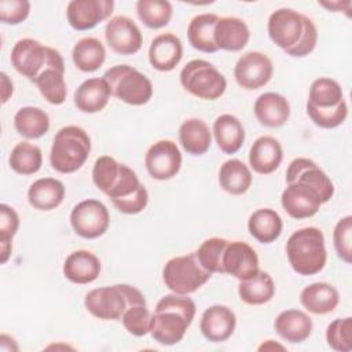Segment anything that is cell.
I'll return each mask as SVG.
<instances>
[{
	"label": "cell",
	"mask_w": 352,
	"mask_h": 352,
	"mask_svg": "<svg viewBox=\"0 0 352 352\" xmlns=\"http://www.w3.org/2000/svg\"><path fill=\"white\" fill-rule=\"evenodd\" d=\"M195 302L187 294H166L155 305L150 334L161 345L180 342L195 316Z\"/></svg>",
	"instance_id": "obj_1"
},
{
	"label": "cell",
	"mask_w": 352,
	"mask_h": 352,
	"mask_svg": "<svg viewBox=\"0 0 352 352\" xmlns=\"http://www.w3.org/2000/svg\"><path fill=\"white\" fill-rule=\"evenodd\" d=\"M286 256L294 272L309 276L320 272L327 260L323 232L316 227L294 231L286 242Z\"/></svg>",
	"instance_id": "obj_2"
},
{
	"label": "cell",
	"mask_w": 352,
	"mask_h": 352,
	"mask_svg": "<svg viewBox=\"0 0 352 352\" xmlns=\"http://www.w3.org/2000/svg\"><path fill=\"white\" fill-rule=\"evenodd\" d=\"M89 153L91 138L87 131L77 125H66L54 136L50 164L59 173H73L85 164Z\"/></svg>",
	"instance_id": "obj_3"
},
{
	"label": "cell",
	"mask_w": 352,
	"mask_h": 352,
	"mask_svg": "<svg viewBox=\"0 0 352 352\" xmlns=\"http://www.w3.org/2000/svg\"><path fill=\"white\" fill-rule=\"evenodd\" d=\"M135 304H146V298L139 289L126 283L92 289L84 298L87 311L102 320H120L126 308Z\"/></svg>",
	"instance_id": "obj_4"
},
{
	"label": "cell",
	"mask_w": 352,
	"mask_h": 352,
	"mask_svg": "<svg viewBox=\"0 0 352 352\" xmlns=\"http://www.w3.org/2000/svg\"><path fill=\"white\" fill-rule=\"evenodd\" d=\"M10 60L19 74L33 82L48 67L65 72V62L58 50L29 37L21 38L14 44Z\"/></svg>",
	"instance_id": "obj_5"
},
{
	"label": "cell",
	"mask_w": 352,
	"mask_h": 352,
	"mask_svg": "<svg viewBox=\"0 0 352 352\" xmlns=\"http://www.w3.org/2000/svg\"><path fill=\"white\" fill-rule=\"evenodd\" d=\"M111 91L121 102L131 106H143L153 96V84L150 78L129 65H116L102 76Z\"/></svg>",
	"instance_id": "obj_6"
},
{
	"label": "cell",
	"mask_w": 352,
	"mask_h": 352,
	"mask_svg": "<svg viewBox=\"0 0 352 352\" xmlns=\"http://www.w3.org/2000/svg\"><path fill=\"white\" fill-rule=\"evenodd\" d=\"M179 78L184 91L202 100H216L227 89L226 77L205 59H192L186 63Z\"/></svg>",
	"instance_id": "obj_7"
},
{
	"label": "cell",
	"mask_w": 352,
	"mask_h": 352,
	"mask_svg": "<svg viewBox=\"0 0 352 352\" xmlns=\"http://www.w3.org/2000/svg\"><path fill=\"white\" fill-rule=\"evenodd\" d=\"M212 274L198 261L195 252L184 256H176L168 260L162 268L165 286L177 294H191L201 289Z\"/></svg>",
	"instance_id": "obj_8"
},
{
	"label": "cell",
	"mask_w": 352,
	"mask_h": 352,
	"mask_svg": "<svg viewBox=\"0 0 352 352\" xmlns=\"http://www.w3.org/2000/svg\"><path fill=\"white\" fill-rule=\"evenodd\" d=\"M110 224V214L106 205L98 199H84L70 212L73 231L84 239L102 236Z\"/></svg>",
	"instance_id": "obj_9"
},
{
	"label": "cell",
	"mask_w": 352,
	"mask_h": 352,
	"mask_svg": "<svg viewBox=\"0 0 352 352\" xmlns=\"http://www.w3.org/2000/svg\"><path fill=\"white\" fill-rule=\"evenodd\" d=\"M305 25V15L292 8L275 10L267 23V30L271 41L285 52L297 45Z\"/></svg>",
	"instance_id": "obj_10"
},
{
	"label": "cell",
	"mask_w": 352,
	"mask_h": 352,
	"mask_svg": "<svg viewBox=\"0 0 352 352\" xmlns=\"http://www.w3.org/2000/svg\"><path fill=\"white\" fill-rule=\"evenodd\" d=\"M274 74L271 59L258 51L245 52L235 63L234 77L236 84L248 91L260 89L267 85Z\"/></svg>",
	"instance_id": "obj_11"
},
{
	"label": "cell",
	"mask_w": 352,
	"mask_h": 352,
	"mask_svg": "<svg viewBox=\"0 0 352 352\" xmlns=\"http://www.w3.org/2000/svg\"><path fill=\"white\" fill-rule=\"evenodd\" d=\"M182 153L172 140L162 139L153 143L144 155V165L148 175L155 180H169L182 168Z\"/></svg>",
	"instance_id": "obj_12"
},
{
	"label": "cell",
	"mask_w": 352,
	"mask_h": 352,
	"mask_svg": "<svg viewBox=\"0 0 352 352\" xmlns=\"http://www.w3.org/2000/svg\"><path fill=\"white\" fill-rule=\"evenodd\" d=\"M286 183H301L312 187L322 202H329L334 195V184L330 177L309 158H294L286 170Z\"/></svg>",
	"instance_id": "obj_13"
},
{
	"label": "cell",
	"mask_w": 352,
	"mask_h": 352,
	"mask_svg": "<svg viewBox=\"0 0 352 352\" xmlns=\"http://www.w3.org/2000/svg\"><path fill=\"white\" fill-rule=\"evenodd\" d=\"M107 45L118 55H133L143 44V36L139 26L128 16L117 15L109 19L104 28Z\"/></svg>",
	"instance_id": "obj_14"
},
{
	"label": "cell",
	"mask_w": 352,
	"mask_h": 352,
	"mask_svg": "<svg viewBox=\"0 0 352 352\" xmlns=\"http://www.w3.org/2000/svg\"><path fill=\"white\" fill-rule=\"evenodd\" d=\"M113 10V0H72L66 8V16L74 30L84 32L110 18Z\"/></svg>",
	"instance_id": "obj_15"
},
{
	"label": "cell",
	"mask_w": 352,
	"mask_h": 352,
	"mask_svg": "<svg viewBox=\"0 0 352 352\" xmlns=\"http://www.w3.org/2000/svg\"><path fill=\"white\" fill-rule=\"evenodd\" d=\"M280 205L290 217L302 220L315 216L323 202L312 187L301 183H289L282 191Z\"/></svg>",
	"instance_id": "obj_16"
},
{
	"label": "cell",
	"mask_w": 352,
	"mask_h": 352,
	"mask_svg": "<svg viewBox=\"0 0 352 352\" xmlns=\"http://www.w3.org/2000/svg\"><path fill=\"white\" fill-rule=\"evenodd\" d=\"M223 270L239 280L253 278L258 271V256L246 242L230 241L223 254Z\"/></svg>",
	"instance_id": "obj_17"
},
{
	"label": "cell",
	"mask_w": 352,
	"mask_h": 352,
	"mask_svg": "<svg viewBox=\"0 0 352 352\" xmlns=\"http://www.w3.org/2000/svg\"><path fill=\"white\" fill-rule=\"evenodd\" d=\"M235 326L236 316L234 311L220 304L206 308L199 320V330L210 342L227 341L234 334Z\"/></svg>",
	"instance_id": "obj_18"
},
{
	"label": "cell",
	"mask_w": 352,
	"mask_h": 352,
	"mask_svg": "<svg viewBox=\"0 0 352 352\" xmlns=\"http://www.w3.org/2000/svg\"><path fill=\"white\" fill-rule=\"evenodd\" d=\"M183 58L182 40L168 32L155 36L148 48V62L158 72L173 70Z\"/></svg>",
	"instance_id": "obj_19"
},
{
	"label": "cell",
	"mask_w": 352,
	"mask_h": 352,
	"mask_svg": "<svg viewBox=\"0 0 352 352\" xmlns=\"http://www.w3.org/2000/svg\"><path fill=\"white\" fill-rule=\"evenodd\" d=\"M283 160V150L274 136L257 138L249 150V165L258 175L275 172Z\"/></svg>",
	"instance_id": "obj_20"
},
{
	"label": "cell",
	"mask_w": 352,
	"mask_h": 352,
	"mask_svg": "<svg viewBox=\"0 0 352 352\" xmlns=\"http://www.w3.org/2000/svg\"><path fill=\"white\" fill-rule=\"evenodd\" d=\"M100 270L99 257L85 249L72 252L63 263L65 278L77 285H87L96 280Z\"/></svg>",
	"instance_id": "obj_21"
},
{
	"label": "cell",
	"mask_w": 352,
	"mask_h": 352,
	"mask_svg": "<svg viewBox=\"0 0 352 352\" xmlns=\"http://www.w3.org/2000/svg\"><path fill=\"white\" fill-rule=\"evenodd\" d=\"M253 111L261 125L279 128L285 125L290 117V103L278 92H264L256 99Z\"/></svg>",
	"instance_id": "obj_22"
},
{
	"label": "cell",
	"mask_w": 352,
	"mask_h": 352,
	"mask_svg": "<svg viewBox=\"0 0 352 352\" xmlns=\"http://www.w3.org/2000/svg\"><path fill=\"white\" fill-rule=\"evenodd\" d=\"M213 36L219 50L238 52L249 43L250 30L241 18L221 16L214 25Z\"/></svg>",
	"instance_id": "obj_23"
},
{
	"label": "cell",
	"mask_w": 352,
	"mask_h": 352,
	"mask_svg": "<svg viewBox=\"0 0 352 352\" xmlns=\"http://www.w3.org/2000/svg\"><path fill=\"white\" fill-rule=\"evenodd\" d=\"M111 96L110 87L103 77H94L82 81L74 91L76 107L88 114L102 111Z\"/></svg>",
	"instance_id": "obj_24"
},
{
	"label": "cell",
	"mask_w": 352,
	"mask_h": 352,
	"mask_svg": "<svg viewBox=\"0 0 352 352\" xmlns=\"http://www.w3.org/2000/svg\"><path fill=\"white\" fill-rule=\"evenodd\" d=\"M274 329L282 340L290 344H300L308 340L314 324L312 319L304 311L286 309L275 318Z\"/></svg>",
	"instance_id": "obj_25"
},
{
	"label": "cell",
	"mask_w": 352,
	"mask_h": 352,
	"mask_svg": "<svg viewBox=\"0 0 352 352\" xmlns=\"http://www.w3.org/2000/svg\"><path fill=\"white\" fill-rule=\"evenodd\" d=\"M300 302L311 314L326 315L337 308L340 293L330 283L314 282L301 290Z\"/></svg>",
	"instance_id": "obj_26"
},
{
	"label": "cell",
	"mask_w": 352,
	"mask_h": 352,
	"mask_svg": "<svg viewBox=\"0 0 352 352\" xmlns=\"http://www.w3.org/2000/svg\"><path fill=\"white\" fill-rule=\"evenodd\" d=\"M212 135L217 147L224 154H235L241 150L245 142V128L242 122L232 114L219 116L212 126Z\"/></svg>",
	"instance_id": "obj_27"
},
{
	"label": "cell",
	"mask_w": 352,
	"mask_h": 352,
	"mask_svg": "<svg viewBox=\"0 0 352 352\" xmlns=\"http://www.w3.org/2000/svg\"><path fill=\"white\" fill-rule=\"evenodd\" d=\"M65 186L55 177H41L28 190V201L37 210H54L65 198Z\"/></svg>",
	"instance_id": "obj_28"
},
{
	"label": "cell",
	"mask_w": 352,
	"mask_h": 352,
	"mask_svg": "<svg viewBox=\"0 0 352 352\" xmlns=\"http://www.w3.org/2000/svg\"><path fill=\"white\" fill-rule=\"evenodd\" d=\"M179 142L191 155L205 154L212 144V131L201 118H187L179 126Z\"/></svg>",
	"instance_id": "obj_29"
},
{
	"label": "cell",
	"mask_w": 352,
	"mask_h": 352,
	"mask_svg": "<svg viewBox=\"0 0 352 352\" xmlns=\"http://www.w3.org/2000/svg\"><path fill=\"white\" fill-rule=\"evenodd\" d=\"M219 15L212 12H204L195 15L187 28V38L192 48L205 52L214 54L219 51L214 43V25L219 21Z\"/></svg>",
	"instance_id": "obj_30"
},
{
	"label": "cell",
	"mask_w": 352,
	"mask_h": 352,
	"mask_svg": "<svg viewBox=\"0 0 352 352\" xmlns=\"http://www.w3.org/2000/svg\"><path fill=\"white\" fill-rule=\"evenodd\" d=\"M249 234L260 243H272L283 230V221L279 213L270 208L254 210L248 220Z\"/></svg>",
	"instance_id": "obj_31"
},
{
	"label": "cell",
	"mask_w": 352,
	"mask_h": 352,
	"mask_svg": "<svg viewBox=\"0 0 352 352\" xmlns=\"http://www.w3.org/2000/svg\"><path fill=\"white\" fill-rule=\"evenodd\" d=\"M253 182L252 172L246 164L238 158H231L223 162L219 170L220 187L231 195L245 194Z\"/></svg>",
	"instance_id": "obj_32"
},
{
	"label": "cell",
	"mask_w": 352,
	"mask_h": 352,
	"mask_svg": "<svg viewBox=\"0 0 352 352\" xmlns=\"http://www.w3.org/2000/svg\"><path fill=\"white\" fill-rule=\"evenodd\" d=\"M72 59L78 70L92 73L104 63L106 48L96 37H82L74 44Z\"/></svg>",
	"instance_id": "obj_33"
},
{
	"label": "cell",
	"mask_w": 352,
	"mask_h": 352,
	"mask_svg": "<svg viewBox=\"0 0 352 352\" xmlns=\"http://www.w3.org/2000/svg\"><path fill=\"white\" fill-rule=\"evenodd\" d=\"M239 298L248 305H263L275 296V283L265 271H258L253 278L239 280Z\"/></svg>",
	"instance_id": "obj_34"
},
{
	"label": "cell",
	"mask_w": 352,
	"mask_h": 352,
	"mask_svg": "<svg viewBox=\"0 0 352 352\" xmlns=\"http://www.w3.org/2000/svg\"><path fill=\"white\" fill-rule=\"evenodd\" d=\"M14 126L25 139H38L48 132L50 117L40 107L25 106L15 113Z\"/></svg>",
	"instance_id": "obj_35"
},
{
	"label": "cell",
	"mask_w": 352,
	"mask_h": 352,
	"mask_svg": "<svg viewBox=\"0 0 352 352\" xmlns=\"http://www.w3.org/2000/svg\"><path fill=\"white\" fill-rule=\"evenodd\" d=\"M10 168L18 175H34L43 165L41 148L29 142H21L14 146L8 157Z\"/></svg>",
	"instance_id": "obj_36"
},
{
	"label": "cell",
	"mask_w": 352,
	"mask_h": 352,
	"mask_svg": "<svg viewBox=\"0 0 352 352\" xmlns=\"http://www.w3.org/2000/svg\"><path fill=\"white\" fill-rule=\"evenodd\" d=\"M344 100L341 85L330 77H319L312 81L307 104L319 109H331Z\"/></svg>",
	"instance_id": "obj_37"
},
{
	"label": "cell",
	"mask_w": 352,
	"mask_h": 352,
	"mask_svg": "<svg viewBox=\"0 0 352 352\" xmlns=\"http://www.w3.org/2000/svg\"><path fill=\"white\" fill-rule=\"evenodd\" d=\"M34 84L41 96L51 104H62L67 96V87L65 81V72L48 67L36 80Z\"/></svg>",
	"instance_id": "obj_38"
},
{
	"label": "cell",
	"mask_w": 352,
	"mask_h": 352,
	"mask_svg": "<svg viewBox=\"0 0 352 352\" xmlns=\"http://www.w3.org/2000/svg\"><path fill=\"white\" fill-rule=\"evenodd\" d=\"M136 14L148 29H161L170 22L173 8L166 0H139Z\"/></svg>",
	"instance_id": "obj_39"
},
{
	"label": "cell",
	"mask_w": 352,
	"mask_h": 352,
	"mask_svg": "<svg viewBox=\"0 0 352 352\" xmlns=\"http://www.w3.org/2000/svg\"><path fill=\"white\" fill-rule=\"evenodd\" d=\"M228 239L213 236L205 239L195 252L199 264L210 274H224L223 254L228 245Z\"/></svg>",
	"instance_id": "obj_40"
},
{
	"label": "cell",
	"mask_w": 352,
	"mask_h": 352,
	"mask_svg": "<svg viewBox=\"0 0 352 352\" xmlns=\"http://www.w3.org/2000/svg\"><path fill=\"white\" fill-rule=\"evenodd\" d=\"M121 165L122 164L110 155H102L96 158L92 168V182L96 188L103 194H107L120 176Z\"/></svg>",
	"instance_id": "obj_41"
},
{
	"label": "cell",
	"mask_w": 352,
	"mask_h": 352,
	"mask_svg": "<svg viewBox=\"0 0 352 352\" xmlns=\"http://www.w3.org/2000/svg\"><path fill=\"white\" fill-rule=\"evenodd\" d=\"M153 314L147 308V304H135L126 308V311L121 316V322L125 330L135 336L142 337L150 333L151 329Z\"/></svg>",
	"instance_id": "obj_42"
},
{
	"label": "cell",
	"mask_w": 352,
	"mask_h": 352,
	"mask_svg": "<svg viewBox=\"0 0 352 352\" xmlns=\"http://www.w3.org/2000/svg\"><path fill=\"white\" fill-rule=\"evenodd\" d=\"M307 114L311 121L323 129H333L340 126L348 116V104L344 99L338 106L331 109H319L307 104Z\"/></svg>",
	"instance_id": "obj_43"
},
{
	"label": "cell",
	"mask_w": 352,
	"mask_h": 352,
	"mask_svg": "<svg viewBox=\"0 0 352 352\" xmlns=\"http://www.w3.org/2000/svg\"><path fill=\"white\" fill-rule=\"evenodd\" d=\"M326 341L334 351L349 352L352 349V318L333 320L326 329Z\"/></svg>",
	"instance_id": "obj_44"
},
{
	"label": "cell",
	"mask_w": 352,
	"mask_h": 352,
	"mask_svg": "<svg viewBox=\"0 0 352 352\" xmlns=\"http://www.w3.org/2000/svg\"><path fill=\"white\" fill-rule=\"evenodd\" d=\"M333 243L337 256L346 264L352 263V216L338 220L333 231Z\"/></svg>",
	"instance_id": "obj_45"
},
{
	"label": "cell",
	"mask_w": 352,
	"mask_h": 352,
	"mask_svg": "<svg viewBox=\"0 0 352 352\" xmlns=\"http://www.w3.org/2000/svg\"><path fill=\"white\" fill-rule=\"evenodd\" d=\"M30 14V3L28 0H1L0 21L6 25L22 23Z\"/></svg>",
	"instance_id": "obj_46"
},
{
	"label": "cell",
	"mask_w": 352,
	"mask_h": 352,
	"mask_svg": "<svg viewBox=\"0 0 352 352\" xmlns=\"http://www.w3.org/2000/svg\"><path fill=\"white\" fill-rule=\"evenodd\" d=\"M318 43V29L314 23V21L305 15V25H304V33L300 38V41L297 43L296 47H293L290 51H287L286 54L294 58H302L309 55Z\"/></svg>",
	"instance_id": "obj_47"
},
{
	"label": "cell",
	"mask_w": 352,
	"mask_h": 352,
	"mask_svg": "<svg viewBox=\"0 0 352 352\" xmlns=\"http://www.w3.org/2000/svg\"><path fill=\"white\" fill-rule=\"evenodd\" d=\"M19 228V216L7 204L0 205V243L11 242Z\"/></svg>",
	"instance_id": "obj_48"
},
{
	"label": "cell",
	"mask_w": 352,
	"mask_h": 352,
	"mask_svg": "<svg viewBox=\"0 0 352 352\" xmlns=\"http://www.w3.org/2000/svg\"><path fill=\"white\" fill-rule=\"evenodd\" d=\"M0 81H1V103H7V100L12 96L14 92V84L11 78L7 76V73H0Z\"/></svg>",
	"instance_id": "obj_49"
},
{
	"label": "cell",
	"mask_w": 352,
	"mask_h": 352,
	"mask_svg": "<svg viewBox=\"0 0 352 352\" xmlns=\"http://www.w3.org/2000/svg\"><path fill=\"white\" fill-rule=\"evenodd\" d=\"M275 349L285 351V346L280 345V344L274 342V340H267L265 342H263V344L258 346V351H275Z\"/></svg>",
	"instance_id": "obj_50"
}]
</instances>
